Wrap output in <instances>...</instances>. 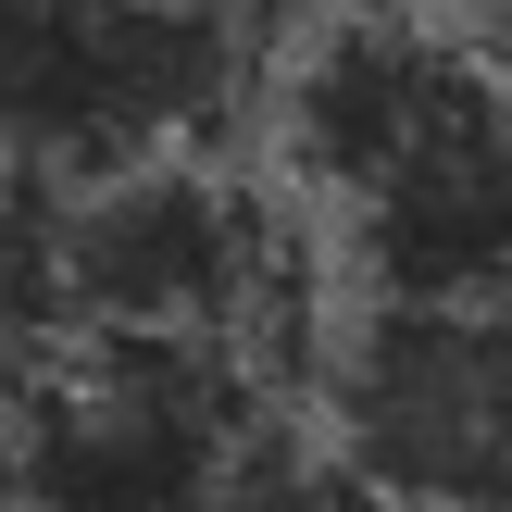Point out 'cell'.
Returning a JSON list of instances; mask_svg holds the SVG:
<instances>
[{
	"mask_svg": "<svg viewBox=\"0 0 512 512\" xmlns=\"http://www.w3.org/2000/svg\"><path fill=\"white\" fill-rule=\"evenodd\" d=\"M288 425V375L200 338H50L13 363L0 488L25 512H225Z\"/></svg>",
	"mask_w": 512,
	"mask_h": 512,
	"instance_id": "cell-3",
	"label": "cell"
},
{
	"mask_svg": "<svg viewBox=\"0 0 512 512\" xmlns=\"http://www.w3.org/2000/svg\"><path fill=\"white\" fill-rule=\"evenodd\" d=\"M363 300H512V63L413 0L325 13L263 88Z\"/></svg>",
	"mask_w": 512,
	"mask_h": 512,
	"instance_id": "cell-1",
	"label": "cell"
},
{
	"mask_svg": "<svg viewBox=\"0 0 512 512\" xmlns=\"http://www.w3.org/2000/svg\"><path fill=\"white\" fill-rule=\"evenodd\" d=\"M225 512H388V500H375L363 475H350L338 450H325V425H300V413H288V425H275V438L238 463Z\"/></svg>",
	"mask_w": 512,
	"mask_h": 512,
	"instance_id": "cell-7",
	"label": "cell"
},
{
	"mask_svg": "<svg viewBox=\"0 0 512 512\" xmlns=\"http://www.w3.org/2000/svg\"><path fill=\"white\" fill-rule=\"evenodd\" d=\"M238 13H263V25H275V13H288V0H238Z\"/></svg>",
	"mask_w": 512,
	"mask_h": 512,
	"instance_id": "cell-9",
	"label": "cell"
},
{
	"mask_svg": "<svg viewBox=\"0 0 512 512\" xmlns=\"http://www.w3.org/2000/svg\"><path fill=\"white\" fill-rule=\"evenodd\" d=\"M313 388L388 512H512V300H363Z\"/></svg>",
	"mask_w": 512,
	"mask_h": 512,
	"instance_id": "cell-5",
	"label": "cell"
},
{
	"mask_svg": "<svg viewBox=\"0 0 512 512\" xmlns=\"http://www.w3.org/2000/svg\"><path fill=\"white\" fill-rule=\"evenodd\" d=\"M0 425H13V363H0Z\"/></svg>",
	"mask_w": 512,
	"mask_h": 512,
	"instance_id": "cell-8",
	"label": "cell"
},
{
	"mask_svg": "<svg viewBox=\"0 0 512 512\" xmlns=\"http://www.w3.org/2000/svg\"><path fill=\"white\" fill-rule=\"evenodd\" d=\"M63 338H200L288 375L313 350V238L225 150L63 188Z\"/></svg>",
	"mask_w": 512,
	"mask_h": 512,
	"instance_id": "cell-2",
	"label": "cell"
},
{
	"mask_svg": "<svg viewBox=\"0 0 512 512\" xmlns=\"http://www.w3.org/2000/svg\"><path fill=\"white\" fill-rule=\"evenodd\" d=\"M63 338V188L0 150V363Z\"/></svg>",
	"mask_w": 512,
	"mask_h": 512,
	"instance_id": "cell-6",
	"label": "cell"
},
{
	"mask_svg": "<svg viewBox=\"0 0 512 512\" xmlns=\"http://www.w3.org/2000/svg\"><path fill=\"white\" fill-rule=\"evenodd\" d=\"M275 25L238 0H0V150L50 188L225 150Z\"/></svg>",
	"mask_w": 512,
	"mask_h": 512,
	"instance_id": "cell-4",
	"label": "cell"
}]
</instances>
